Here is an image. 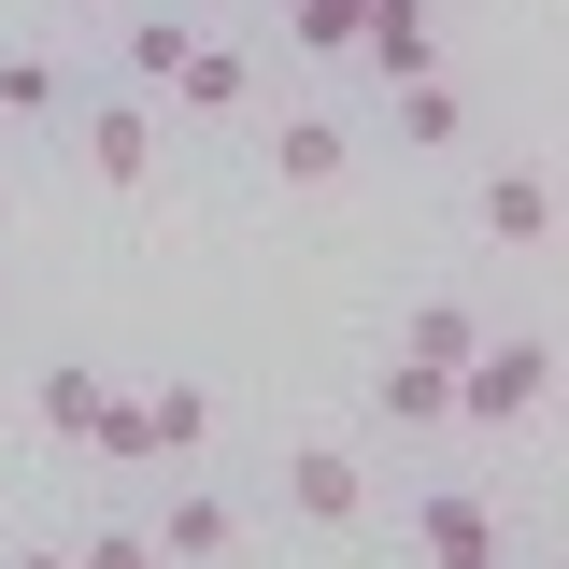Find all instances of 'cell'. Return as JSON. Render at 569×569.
I'll use <instances>...</instances> for the list:
<instances>
[{
	"label": "cell",
	"instance_id": "obj_9",
	"mask_svg": "<svg viewBox=\"0 0 569 569\" xmlns=\"http://www.w3.org/2000/svg\"><path fill=\"white\" fill-rule=\"evenodd\" d=\"M157 100H171V114H257V100H271V71H257V43H186V58H171V86H157Z\"/></svg>",
	"mask_w": 569,
	"mask_h": 569
},
{
	"label": "cell",
	"instance_id": "obj_3",
	"mask_svg": "<svg viewBox=\"0 0 569 569\" xmlns=\"http://www.w3.org/2000/svg\"><path fill=\"white\" fill-rule=\"evenodd\" d=\"M556 413V328H485V342L456 356V427H485V441H512V427Z\"/></svg>",
	"mask_w": 569,
	"mask_h": 569
},
{
	"label": "cell",
	"instance_id": "obj_5",
	"mask_svg": "<svg viewBox=\"0 0 569 569\" xmlns=\"http://www.w3.org/2000/svg\"><path fill=\"white\" fill-rule=\"evenodd\" d=\"M257 171H271L284 200H328V186H342L356 171V114H328V100H257Z\"/></svg>",
	"mask_w": 569,
	"mask_h": 569
},
{
	"label": "cell",
	"instance_id": "obj_20",
	"mask_svg": "<svg viewBox=\"0 0 569 569\" xmlns=\"http://www.w3.org/2000/svg\"><path fill=\"white\" fill-rule=\"evenodd\" d=\"M43 14H58V29H71V14H114V0H43Z\"/></svg>",
	"mask_w": 569,
	"mask_h": 569
},
{
	"label": "cell",
	"instance_id": "obj_16",
	"mask_svg": "<svg viewBox=\"0 0 569 569\" xmlns=\"http://www.w3.org/2000/svg\"><path fill=\"white\" fill-rule=\"evenodd\" d=\"M100 399H114V385H100L86 356H43V370H29V427H43V441H86Z\"/></svg>",
	"mask_w": 569,
	"mask_h": 569
},
{
	"label": "cell",
	"instance_id": "obj_1",
	"mask_svg": "<svg viewBox=\"0 0 569 569\" xmlns=\"http://www.w3.org/2000/svg\"><path fill=\"white\" fill-rule=\"evenodd\" d=\"M58 142H71V171H86L100 200H142L157 157H171V114H157L142 86H86V100L58 114Z\"/></svg>",
	"mask_w": 569,
	"mask_h": 569
},
{
	"label": "cell",
	"instance_id": "obj_13",
	"mask_svg": "<svg viewBox=\"0 0 569 569\" xmlns=\"http://www.w3.org/2000/svg\"><path fill=\"white\" fill-rule=\"evenodd\" d=\"M370 427H399V441H441V427H456V370H427V356H385V370H370Z\"/></svg>",
	"mask_w": 569,
	"mask_h": 569
},
{
	"label": "cell",
	"instance_id": "obj_12",
	"mask_svg": "<svg viewBox=\"0 0 569 569\" xmlns=\"http://www.w3.org/2000/svg\"><path fill=\"white\" fill-rule=\"evenodd\" d=\"M385 129H399V157H456V142H470V86H456V71L385 86Z\"/></svg>",
	"mask_w": 569,
	"mask_h": 569
},
{
	"label": "cell",
	"instance_id": "obj_7",
	"mask_svg": "<svg viewBox=\"0 0 569 569\" xmlns=\"http://www.w3.org/2000/svg\"><path fill=\"white\" fill-rule=\"evenodd\" d=\"M413 556L427 569H512V527L485 512V485H413Z\"/></svg>",
	"mask_w": 569,
	"mask_h": 569
},
{
	"label": "cell",
	"instance_id": "obj_17",
	"mask_svg": "<svg viewBox=\"0 0 569 569\" xmlns=\"http://www.w3.org/2000/svg\"><path fill=\"white\" fill-rule=\"evenodd\" d=\"M356 14H370V0H284V43H299V58H356Z\"/></svg>",
	"mask_w": 569,
	"mask_h": 569
},
{
	"label": "cell",
	"instance_id": "obj_11",
	"mask_svg": "<svg viewBox=\"0 0 569 569\" xmlns=\"http://www.w3.org/2000/svg\"><path fill=\"white\" fill-rule=\"evenodd\" d=\"M129 427H142V485H157V470L213 456V385H186V370H171V385H142V399H129Z\"/></svg>",
	"mask_w": 569,
	"mask_h": 569
},
{
	"label": "cell",
	"instance_id": "obj_19",
	"mask_svg": "<svg viewBox=\"0 0 569 569\" xmlns=\"http://www.w3.org/2000/svg\"><path fill=\"white\" fill-rule=\"evenodd\" d=\"M0 569H71V541H0Z\"/></svg>",
	"mask_w": 569,
	"mask_h": 569
},
{
	"label": "cell",
	"instance_id": "obj_22",
	"mask_svg": "<svg viewBox=\"0 0 569 569\" xmlns=\"http://www.w3.org/2000/svg\"><path fill=\"white\" fill-rule=\"evenodd\" d=\"M0 213H14V171H0Z\"/></svg>",
	"mask_w": 569,
	"mask_h": 569
},
{
	"label": "cell",
	"instance_id": "obj_10",
	"mask_svg": "<svg viewBox=\"0 0 569 569\" xmlns=\"http://www.w3.org/2000/svg\"><path fill=\"white\" fill-rule=\"evenodd\" d=\"M356 71H370V86L441 71V0H370V14H356Z\"/></svg>",
	"mask_w": 569,
	"mask_h": 569
},
{
	"label": "cell",
	"instance_id": "obj_18",
	"mask_svg": "<svg viewBox=\"0 0 569 569\" xmlns=\"http://www.w3.org/2000/svg\"><path fill=\"white\" fill-rule=\"evenodd\" d=\"M71 569H157V541H142V512H129V498H114V512L71 541Z\"/></svg>",
	"mask_w": 569,
	"mask_h": 569
},
{
	"label": "cell",
	"instance_id": "obj_2",
	"mask_svg": "<svg viewBox=\"0 0 569 569\" xmlns=\"http://www.w3.org/2000/svg\"><path fill=\"white\" fill-rule=\"evenodd\" d=\"M157 569H242L257 556V498L242 485H200V470H157V498H129Z\"/></svg>",
	"mask_w": 569,
	"mask_h": 569
},
{
	"label": "cell",
	"instance_id": "obj_21",
	"mask_svg": "<svg viewBox=\"0 0 569 569\" xmlns=\"http://www.w3.org/2000/svg\"><path fill=\"white\" fill-rule=\"evenodd\" d=\"M0 328H14V284H0Z\"/></svg>",
	"mask_w": 569,
	"mask_h": 569
},
{
	"label": "cell",
	"instance_id": "obj_6",
	"mask_svg": "<svg viewBox=\"0 0 569 569\" xmlns=\"http://www.w3.org/2000/svg\"><path fill=\"white\" fill-rule=\"evenodd\" d=\"M470 242H485V257H541V242H556V171H541V157L470 171Z\"/></svg>",
	"mask_w": 569,
	"mask_h": 569
},
{
	"label": "cell",
	"instance_id": "obj_14",
	"mask_svg": "<svg viewBox=\"0 0 569 569\" xmlns=\"http://www.w3.org/2000/svg\"><path fill=\"white\" fill-rule=\"evenodd\" d=\"M186 43H200V14H186V0H142L129 29H114V71H100V86H142V100H157V86H171V58H186Z\"/></svg>",
	"mask_w": 569,
	"mask_h": 569
},
{
	"label": "cell",
	"instance_id": "obj_8",
	"mask_svg": "<svg viewBox=\"0 0 569 569\" xmlns=\"http://www.w3.org/2000/svg\"><path fill=\"white\" fill-rule=\"evenodd\" d=\"M71 100H86V71H71L43 29H14V43H0V129H43V142H58Z\"/></svg>",
	"mask_w": 569,
	"mask_h": 569
},
{
	"label": "cell",
	"instance_id": "obj_4",
	"mask_svg": "<svg viewBox=\"0 0 569 569\" xmlns=\"http://www.w3.org/2000/svg\"><path fill=\"white\" fill-rule=\"evenodd\" d=\"M370 498H385V485H370V456H356V441H328V427L271 456V512H284V527H313V541L370 527Z\"/></svg>",
	"mask_w": 569,
	"mask_h": 569
},
{
	"label": "cell",
	"instance_id": "obj_15",
	"mask_svg": "<svg viewBox=\"0 0 569 569\" xmlns=\"http://www.w3.org/2000/svg\"><path fill=\"white\" fill-rule=\"evenodd\" d=\"M485 328H498L485 299H456V284H441V299H413V313H399V342H385V356H427V370H456Z\"/></svg>",
	"mask_w": 569,
	"mask_h": 569
}]
</instances>
